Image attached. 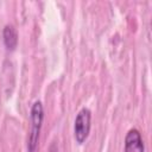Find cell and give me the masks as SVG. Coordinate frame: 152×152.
Segmentation results:
<instances>
[{
    "label": "cell",
    "mask_w": 152,
    "mask_h": 152,
    "mask_svg": "<svg viewBox=\"0 0 152 152\" xmlns=\"http://www.w3.org/2000/svg\"><path fill=\"white\" fill-rule=\"evenodd\" d=\"M43 120H44V107L40 101H36L30 112V132L27 137V152H36L38 141H39V135H40V129L43 126Z\"/></svg>",
    "instance_id": "cell-1"
},
{
    "label": "cell",
    "mask_w": 152,
    "mask_h": 152,
    "mask_svg": "<svg viewBox=\"0 0 152 152\" xmlns=\"http://www.w3.org/2000/svg\"><path fill=\"white\" fill-rule=\"evenodd\" d=\"M91 127V112L89 108H82L75 119L74 122V137L76 142L83 144L90 133Z\"/></svg>",
    "instance_id": "cell-2"
},
{
    "label": "cell",
    "mask_w": 152,
    "mask_h": 152,
    "mask_svg": "<svg viewBox=\"0 0 152 152\" xmlns=\"http://www.w3.org/2000/svg\"><path fill=\"white\" fill-rule=\"evenodd\" d=\"M124 152H145V145L140 132L137 128H132L125 137Z\"/></svg>",
    "instance_id": "cell-3"
},
{
    "label": "cell",
    "mask_w": 152,
    "mask_h": 152,
    "mask_svg": "<svg viewBox=\"0 0 152 152\" xmlns=\"http://www.w3.org/2000/svg\"><path fill=\"white\" fill-rule=\"evenodd\" d=\"M2 40L7 51H14L18 45V32L12 25H6L2 30Z\"/></svg>",
    "instance_id": "cell-4"
},
{
    "label": "cell",
    "mask_w": 152,
    "mask_h": 152,
    "mask_svg": "<svg viewBox=\"0 0 152 152\" xmlns=\"http://www.w3.org/2000/svg\"><path fill=\"white\" fill-rule=\"evenodd\" d=\"M57 151H58V148H57L56 144H51V146L49 148V152H57Z\"/></svg>",
    "instance_id": "cell-5"
}]
</instances>
